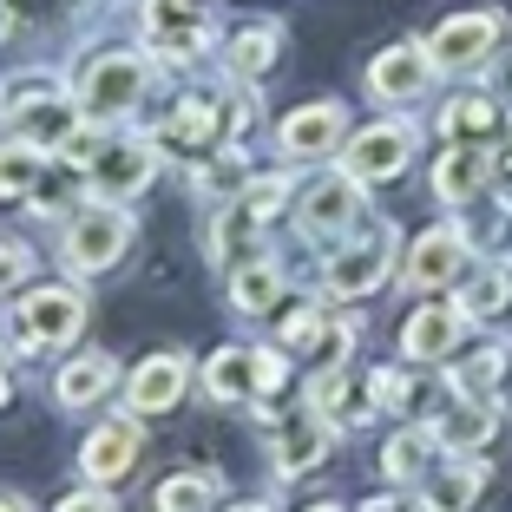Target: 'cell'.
Instances as JSON below:
<instances>
[{"label": "cell", "mask_w": 512, "mask_h": 512, "mask_svg": "<svg viewBox=\"0 0 512 512\" xmlns=\"http://www.w3.org/2000/svg\"><path fill=\"white\" fill-rule=\"evenodd\" d=\"M506 46V14L499 7H473V14H447L427 40L440 73H486Z\"/></svg>", "instance_id": "cell-1"}, {"label": "cell", "mask_w": 512, "mask_h": 512, "mask_svg": "<svg viewBox=\"0 0 512 512\" xmlns=\"http://www.w3.org/2000/svg\"><path fill=\"white\" fill-rule=\"evenodd\" d=\"M125 250H132V217H125V211H112L106 197H99L92 211H79L73 224H66V243H60L66 270H79V276L112 270V263H119Z\"/></svg>", "instance_id": "cell-2"}, {"label": "cell", "mask_w": 512, "mask_h": 512, "mask_svg": "<svg viewBox=\"0 0 512 512\" xmlns=\"http://www.w3.org/2000/svg\"><path fill=\"white\" fill-rule=\"evenodd\" d=\"M394 270V230L388 224H368L362 243H335L329 250V270H322V289H329L335 302L348 296H368V289H381Z\"/></svg>", "instance_id": "cell-3"}, {"label": "cell", "mask_w": 512, "mask_h": 512, "mask_svg": "<svg viewBox=\"0 0 512 512\" xmlns=\"http://www.w3.org/2000/svg\"><path fill=\"white\" fill-rule=\"evenodd\" d=\"M296 224H302L309 243H342L348 230L362 224V178H355V171L316 178L309 191H302V204H296Z\"/></svg>", "instance_id": "cell-4"}, {"label": "cell", "mask_w": 512, "mask_h": 512, "mask_svg": "<svg viewBox=\"0 0 512 512\" xmlns=\"http://www.w3.org/2000/svg\"><path fill=\"white\" fill-rule=\"evenodd\" d=\"M151 86V60L145 53H99V60L79 73V106L92 119H112V112H132Z\"/></svg>", "instance_id": "cell-5"}, {"label": "cell", "mask_w": 512, "mask_h": 512, "mask_svg": "<svg viewBox=\"0 0 512 512\" xmlns=\"http://www.w3.org/2000/svg\"><path fill=\"white\" fill-rule=\"evenodd\" d=\"M414 145H421V132H414L407 119L362 125V132L348 138V151H342V171H355L362 184H388V178H401V171L414 165Z\"/></svg>", "instance_id": "cell-6"}, {"label": "cell", "mask_w": 512, "mask_h": 512, "mask_svg": "<svg viewBox=\"0 0 512 512\" xmlns=\"http://www.w3.org/2000/svg\"><path fill=\"white\" fill-rule=\"evenodd\" d=\"M434 53H427V40H394L381 46L375 60H368V92H375L381 106H414L427 86H434Z\"/></svg>", "instance_id": "cell-7"}, {"label": "cell", "mask_w": 512, "mask_h": 512, "mask_svg": "<svg viewBox=\"0 0 512 512\" xmlns=\"http://www.w3.org/2000/svg\"><path fill=\"white\" fill-rule=\"evenodd\" d=\"M467 256H473L467 230H460V224H434V230H421V237H414L401 276H407V289L434 296V289H447V283H460V276H467Z\"/></svg>", "instance_id": "cell-8"}, {"label": "cell", "mask_w": 512, "mask_h": 512, "mask_svg": "<svg viewBox=\"0 0 512 512\" xmlns=\"http://www.w3.org/2000/svg\"><path fill=\"white\" fill-rule=\"evenodd\" d=\"M14 316H20V342L27 348H66L86 329V302H79V289H33Z\"/></svg>", "instance_id": "cell-9"}, {"label": "cell", "mask_w": 512, "mask_h": 512, "mask_svg": "<svg viewBox=\"0 0 512 512\" xmlns=\"http://www.w3.org/2000/svg\"><path fill=\"white\" fill-rule=\"evenodd\" d=\"M145 27H151V46H158V60H204V46H211V20L197 14L191 0H151L145 7Z\"/></svg>", "instance_id": "cell-10"}, {"label": "cell", "mask_w": 512, "mask_h": 512, "mask_svg": "<svg viewBox=\"0 0 512 512\" xmlns=\"http://www.w3.org/2000/svg\"><path fill=\"white\" fill-rule=\"evenodd\" d=\"M493 145H447L434 165V197L440 204H453V211H467V204H480L486 191H493Z\"/></svg>", "instance_id": "cell-11"}, {"label": "cell", "mask_w": 512, "mask_h": 512, "mask_svg": "<svg viewBox=\"0 0 512 512\" xmlns=\"http://www.w3.org/2000/svg\"><path fill=\"white\" fill-rule=\"evenodd\" d=\"M14 132L33 138L40 151L66 145V138L79 132V106L66 99L60 86H33V92H14Z\"/></svg>", "instance_id": "cell-12"}, {"label": "cell", "mask_w": 512, "mask_h": 512, "mask_svg": "<svg viewBox=\"0 0 512 512\" xmlns=\"http://www.w3.org/2000/svg\"><path fill=\"white\" fill-rule=\"evenodd\" d=\"M342 132H348V112L335 99H316V106H296L276 125V145L289 158H329V151H342Z\"/></svg>", "instance_id": "cell-13"}, {"label": "cell", "mask_w": 512, "mask_h": 512, "mask_svg": "<svg viewBox=\"0 0 512 512\" xmlns=\"http://www.w3.org/2000/svg\"><path fill=\"white\" fill-rule=\"evenodd\" d=\"M467 309L460 302H427V309H414L401 329V355L407 362H447L453 348H460V329H467Z\"/></svg>", "instance_id": "cell-14"}, {"label": "cell", "mask_w": 512, "mask_h": 512, "mask_svg": "<svg viewBox=\"0 0 512 512\" xmlns=\"http://www.w3.org/2000/svg\"><path fill=\"white\" fill-rule=\"evenodd\" d=\"M329 421H322L316 407H296V414H283L276 421V467L296 480V473H316L322 460H329Z\"/></svg>", "instance_id": "cell-15"}, {"label": "cell", "mask_w": 512, "mask_h": 512, "mask_svg": "<svg viewBox=\"0 0 512 512\" xmlns=\"http://www.w3.org/2000/svg\"><path fill=\"white\" fill-rule=\"evenodd\" d=\"M86 171H92V191L106 197V204H125V197H138V191L151 184V171H158V151H151V145H106Z\"/></svg>", "instance_id": "cell-16"}, {"label": "cell", "mask_w": 512, "mask_h": 512, "mask_svg": "<svg viewBox=\"0 0 512 512\" xmlns=\"http://www.w3.org/2000/svg\"><path fill=\"white\" fill-rule=\"evenodd\" d=\"M506 125L512 119H506V106H499V92H460V99H447V112H440L447 145H493Z\"/></svg>", "instance_id": "cell-17"}, {"label": "cell", "mask_w": 512, "mask_h": 512, "mask_svg": "<svg viewBox=\"0 0 512 512\" xmlns=\"http://www.w3.org/2000/svg\"><path fill=\"white\" fill-rule=\"evenodd\" d=\"M184 381H191V362H184V355H145L132 388H125V407H132V414H165V407H178Z\"/></svg>", "instance_id": "cell-18"}, {"label": "cell", "mask_w": 512, "mask_h": 512, "mask_svg": "<svg viewBox=\"0 0 512 512\" xmlns=\"http://www.w3.org/2000/svg\"><path fill=\"white\" fill-rule=\"evenodd\" d=\"M138 440H145V434H138V421H106L99 434L86 440L79 467H86L99 486H112V480H125V473L138 467Z\"/></svg>", "instance_id": "cell-19"}, {"label": "cell", "mask_w": 512, "mask_h": 512, "mask_svg": "<svg viewBox=\"0 0 512 512\" xmlns=\"http://www.w3.org/2000/svg\"><path fill=\"white\" fill-rule=\"evenodd\" d=\"M460 309H467L473 322H493L512 309V263L506 256H480L467 270V283H460Z\"/></svg>", "instance_id": "cell-20"}, {"label": "cell", "mask_w": 512, "mask_h": 512, "mask_svg": "<svg viewBox=\"0 0 512 512\" xmlns=\"http://www.w3.org/2000/svg\"><path fill=\"white\" fill-rule=\"evenodd\" d=\"M486 493V460H473V453H460V460H447V467H434L427 473V506H440V512H467L473 499Z\"/></svg>", "instance_id": "cell-21"}, {"label": "cell", "mask_w": 512, "mask_h": 512, "mask_svg": "<svg viewBox=\"0 0 512 512\" xmlns=\"http://www.w3.org/2000/svg\"><path fill=\"white\" fill-rule=\"evenodd\" d=\"M440 447H447L440 427H401V434L381 447V473H388V480H427Z\"/></svg>", "instance_id": "cell-22"}, {"label": "cell", "mask_w": 512, "mask_h": 512, "mask_svg": "<svg viewBox=\"0 0 512 512\" xmlns=\"http://www.w3.org/2000/svg\"><path fill=\"white\" fill-rule=\"evenodd\" d=\"M230 302H237L243 316H270L276 302H283V270H276V256H250L230 270Z\"/></svg>", "instance_id": "cell-23"}, {"label": "cell", "mask_w": 512, "mask_h": 512, "mask_svg": "<svg viewBox=\"0 0 512 512\" xmlns=\"http://www.w3.org/2000/svg\"><path fill=\"white\" fill-rule=\"evenodd\" d=\"M256 230H263V217H256L243 197H230L224 211H217V224H211V256L217 263H250V256H263L256 250Z\"/></svg>", "instance_id": "cell-24"}, {"label": "cell", "mask_w": 512, "mask_h": 512, "mask_svg": "<svg viewBox=\"0 0 512 512\" xmlns=\"http://www.w3.org/2000/svg\"><path fill=\"white\" fill-rule=\"evenodd\" d=\"M204 388L211 401H256V348H217L204 362Z\"/></svg>", "instance_id": "cell-25"}, {"label": "cell", "mask_w": 512, "mask_h": 512, "mask_svg": "<svg viewBox=\"0 0 512 512\" xmlns=\"http://www.w3.org/2000/svg\"><path fill=\"white\" fill-rule=\"evenodd\" d=\"M493 434H499V394H486V401H460L447 421H440V440H447L453 453H480Z\"/></svg>", "instance_id": "cell-26"}, {"label": "cell", "mask_w": 512, "mask_h": 512, "mask_svg": "<svg viewBox=\"0 0 512 512\" xmlns=\"http://www.w3.org/2000/svg\"><path fill=\"white\" fill-rule=\"evenodd\" d=\"M506 362H512V348H506V342H480L467 362L453 368V394H460V401H486V394H499V381H506Z\"/></svg>", "instance_id": "cell-27"}, {"label": "cell", "mask_w": 512, "mask_h": 512, "mask_svg": "<svg viewBox=\"0 0 512 512\" xmlns=\"http://www.w3.org/2000/svg\"><path fill=\"white\" fill-rule=\"evenodd\" d=\"M106 388H112V355H79V362H66L60 381H53L60 407H86V401H99Z\"/></svg>", "instance_id": "cell-28"}, {"label": "cell", "mask_w": 512, "mask_h": 512, "mask_svg": "<svg viewBox=\"0 0 512 512\" xmlns=\"http://www.w3.org/2000/svg\"><path fill=\"white\" fill-rule=\"evenodd\" d=\"M40 145L33 138H7L0 145V197H33L40 191Z\"/></svg>", "instance_id": "cell-29"}, {"label": "cell", "mask_w": 512, "mask_h": 512, "mask_svg": "<svg viewBox=\"0 0 512 512\" xmlns=\"http://www.w3.org/2000/svg\"><path fill=\"white\" fill-rule=\"evenodd\" d=\"M276 53H283V33L276 27H243L237 46H230V66H237V79H263L276 66Z\"/></svg>", "instance_id": "cell-30"}, {"label": "cell", "mask_w": 512, "mask_h": 512, "mask_svg": "<svg viewBox=\"0 0 512 512\" xmlns=\"http://www.w3.org/2000/svg\"><path fill=\"white\" fill-rule=\"evenodd\" d=\"M217 486L204 480V473H178V480L158 486V512H211Z\"/></svg>", "instance_id": "cell-31"}, {"label": "cell", "mask_w": 512, "mask_h": 512, "mask_svg": "<svg viewBox=\"0 0 512 512\" xmlns=\"http://www.w3.org/2000/svg\"><path fill=\"white\" fill-rule=\"evenodd\" d=\"M322 335H329V309H316V302L283 322V348H322Z\"/></svg>", "instance_id": "cell-32"}, {"label": "cell", "mask_w": 512, "mask_h": 512, "mask_svg": "<svg viewBox=\"0 0 512 512\" xmlns=\"http://www.w3.org/2000/svg\"><path fill=\"white\" fill-rule=\"evenodd\" d=\"M237 197H243V204H250L256 217H263V224H270V217L283 211V197H289V178H256V184H243Z\"/></svg>", "instance_id": "cell-33"}, {"label": "cell", "mask_w": 512, "mask_h": 512, "mask_svg": "<svg viewBox=\"0 0 512 512\" xmlns=\"http://www.w3.org/2000/svg\"><path fill=\"white\" fill-rule=\"evenodd\" d=\"M283 381H289V362L276 355V348H256V401H263V394H276Z\"/></svg>", "instance_id": "cell-34"}, {"label": "cell", "mask_w": 512, "mask_h": 512, "mask_svg": "<svg viewBox=\"0 0 512 512\" xmlns=\"http://www.w3.org/2000/svg\"><path fill=\"white\" fill-rule=\"evenodd\" d=\"M27 270H33V256L20 250V243H0V296H7V289H14Z\"/></svg>", "instance_id": "cell-35"}, {"label": "cell", "mask_w": 512, "mask_h": 512, "mask_svg": "<svg viewBox=\"0 0 512 512\" xmlns=\"http://www.w3.org/2000/svg\"><path fill=\"white\" fill-rule=\"evenodd\" d=\"M60 512H112V499L106 493H66Z\"/></svg>", "instance_id": "cell-36"}, {"label": "cell", "mask_w": 512, "mask_h": 512, "mask_svg": "<svg viewBox=\"0 0 512 512\" xmlns=\"http://www.w3.org/2000/svg\"><path fill=\"white\" fill-rule=\"evenodd\" d=\"M499 99H512V53L499 60Z\"/></svg>", "instance_id": "cell-37"}, {"label": "cell", "mask_w": 512, "mask_h": 512, "mask_svg": "<svg viewBox=\"0 0 512 512\" xmlns=\"http://www.w3.org/2000/svg\"><path fill=\"white\" fill-rule=\"evenodd\" d=\"M0 512H20V499H0Z\"/></svg>", "instance_id": "cell-38"}, {"label": "cell", "mask_w": 512, "mask_h": 512, "mask_svg": "<svg viewBox=\"0 0 512 512\" xmlns=\"http://www.w3.org/2000/svg\"><path fill=\"white\" fill-rule=\"evenodd\" d=\"M506 165H512V125H506Z\"/></svg>", "instance_id": "cell-39"}, {"label": "cell", "mask_w": 512, "mask_h": 512, "mask_svg": "<svg viewBox=\"0 0 512 512\" xmlns=\"http://www.w3.org/2000/svg\"><path fill=\"white\" fill-rule=\"evenodd\" d=\"M309 512H342V506H309Z\"/></svg>", "instance_id": "cell-40"}, {"label": "cell", "mask_w": 512, "mask_h": 512, "mask_svg": "<svg viewBox=\"0 0 512 512\" xmlns=\"http://www.w3.org/2000/svg\"><path fill=\"white\" fill-rule=\"evenodd\" d=\"M414 512H440V506H427V499H421V506H414Z\"/></svg>", "instance_id": "cell-41"}, {"label": "cell", "mask_w": 512, "mask_h": 512, "mask_svg": "<svg viewBox=\"0 0 512 512\" xmlns=\"http://www.w3.org/2000/svg\"><path fill=\"white\" fill-rule=\"evenodd\" d=\"M237 512H263V506H237Z\"/></svg>", "instance_id": "cell-42"}]
</instances>
